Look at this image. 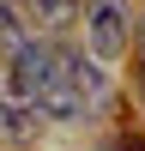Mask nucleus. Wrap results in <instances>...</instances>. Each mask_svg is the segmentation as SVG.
Masks as SVG:
<instances>
[{"label": "nucleus", "mask_w": 145, "mask_h": 151, "mask_svg": "<svg viewBox=\"0 0 145 151\" xmlns=\"http://www.w3.org/2000/svg\"><path fill=\"white\" fill-rule=\"evenodd\" d=\"M6 91L12 103L36 109L48 121H85L79 91H72V67H67V48L60 42H24L6 67Z\"/></svg>", "instance_id": "1"}, {"label": "nucleus", "mask_w": 145, "mask_h": 151, "mask_svg": "<svg viewBox=\"0 0 145 151\" xmlns=\"http://www.w3.org/2000/svg\"><path fill=\"white\" fill-rule=\"evenodd\" d=\"M85 55L91 60H115V55H127L133 48V6L127 0H85Z\"/></svg>", "instance_id": "2"}, {"label": "nucleus", "mask_w": 145, "mask_h": 151, "mask_svg": "<svg viewBox=\"0 0 145 151\" xmlns=\"http://www.w3.org/2000/svg\"><path fill=\"white\" fill-rule=\"evenodd\" d=\"M103 151H145L139 139H115V145H103Z\"/></svg>", "instance_id": "7"}, {"label": "nucleus", "mask_w": 145, "mask_h": 151, "mask_svg": "<svg viewBox=\"0 0 145 151\" xmlns=\"http://www.w3.org/2000/svg\"><path fill=\"white\" fill-rule=\"evenodd\" d=\"M67 67H72V91H79V109L85 115H109V73H103V60H91V55H72L67 48Z\"/></svg>", "instance_id": "3"}, {"label": "nucleus", "mask_w": 145, "mask_h": 151, "mask_svg": "<svg viewBox=\"0 0 145 151\" xmlns=\"http://www.w3.org/2000/svg\"><path fill=\"white\" fill-rule=\"evenodd\" d=\"M24 42H30V36H24V24H18V6H12V0H0V48H6V55H18Z\"/></svg>", "instance_id": "5"}, {"label": "nucleus", "mask_w": 145, "mask_h": 151, "mask_svg": "<svg viewBox=\"0 0 145 151\" xmlns=\"http://www.w3.org/2000/svg\"><path fill=\"white\" fill-rule=\"evenodd\" d=\"M24 6H30V18H36V24L60 30V24H67L72 12H79V0H24Z\"/></svg>", "instance_id": "4"}, {"label": "nucleus", "mask_w": 145, "mask_h": 151, "mask_svg": "<svg viewBox=\"0 0 145 151\" xmlns=\"http://www.w3.org/2000/svg\"><path fill=\"white\" fill-rule=\"evenodd\" d=\"M0 109H6V91H0Z\"/></svg>", "instance_id": "8"}, {"label": "nucleus", "mask_w": 145, "mask_h": 151, "mask_svg": "<svg viewBox=\"0 0 145 151\" xmlns=\"http://www.w3.org/2000/svg\"><path fill=\"white\" fill-rule=\"evenodd\" d=\"M133 79H139V97H145V18H133Z\"/></svg>", "instance_id": "6"}]
</instances>
